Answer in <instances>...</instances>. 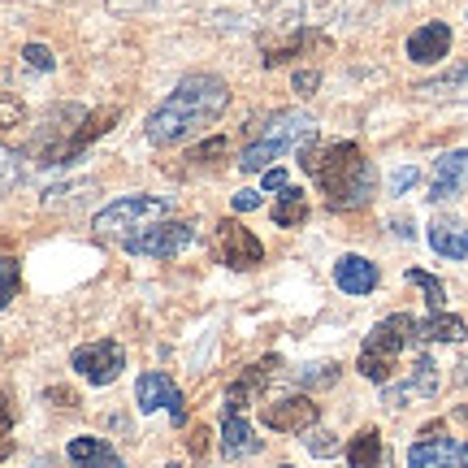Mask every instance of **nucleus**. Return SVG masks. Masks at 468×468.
Masks as SVG:
<instances>
[{"mask_svg":"<svg viewBox=\"0 0 468 468\" xmlns=\"http://www.w3.org/2000/svg\"><path fill=\"white\" fill-rule=\"evenodd\" d=\"M226 104H230L226 79H218V74H191V79H183V83L165 96V104L148 117L144 134H148V144H156V148H174V144H183L186 134L213 126V122L226 113Z\"/></svg>","mask_w":468,"mask_h":468,"instance_id":"obj_1","label":"nucleus"},{"mask_svg":"<svg viewBox=\"0 0 468 468\" xmlns=\"http://www.w3.org/2000/svg\"><path fill=\"white\" fill-rule=\"evenodd\" d=\"M303 174L321 186L325 204L335 213H356L373 200V186H378V174L365 161L360 144L351 139H338V144H308L300 152Z\"/></svg>","mask_w":468,"mask_h":468,"instance_id":"obj_2","label":"nucleus"},{"mask_svg":"<svg viewBox=\"0 0 468 468\" xmlns=\"http://www.w3.org/2000/svg\"><path fill=\"white\" fill-rule=\"evenodd\" d=\"M308 144H317V122L303 113V109H278V113H269L261 139L243 148L239 169L243 174H265L269 161H278L286 152H303Z\"/></svg>","mask_w":468,"mask_h":468,"instance_id":"obj_3","label":"nucleus"},{"mask_svg":"<svg viewBox=\"0 0 468 468\" xmlns=\"http://www.w3.org/2000/svg\"><path fill=\"white\" fill-rule=\"evenodd\" d=\"M412 343H420L417 317H408V313H395V317H386V321H378V325H373V335H368L365 347H360V360H356V368L365 373L368 382L390 386L399 351L412 347Z\"/></svg>","mask_w":468,"mask_h":468,"instance_id":"obj_4","label":"nucleus"},{"mask_svg":"<svg viewBox=\"0 0 468 468\" xmlns=\"http://www.w3.org/2000/svg\"><path fill=\"white\" fill-rule=\"evenodd\" d=\"M156 221H169V200L165 196H126V200L109 204L104 213H96L91 230L101 239H131V234L148 230Z\"/></svg>","mask_w":468,"mask_h":468,"instance_id":"obj_5","label":"nucleus"},{"mask_svg":"<svg viewBox=\"0 0 468 468\" xmlns=\"http://www.w3.org/2000/svg\"><path fill=\"white\" fill-rule=\"evenodd\" d=\"M191 243H196V226H186V221H156L148 230L122 239V248L131 256H156V261H169V256L186 251Z\"/></svg>","mask_w":468,"mask_h":468,"instance_id":"obj_6","label":"nucleus"},{"mask_svg":"<svg viewBox=\"0 0 468 468\" xmlns=\"http://www.w3.org/2000/svg\"><path fill=\"white\" fill-rule=\"evenodd\" d=\"M69 368L91 386H113L122 378V368H126V351L113 338H96V343H87V347L69 356Z\"/></svg>","mask_w":468,"mask_h":468,"instance_id":"obj_7","label":"nucleus"},{"mask_svg":"<svg viewBox=\"0 0 468 468\" xmlns=\"http://www.w3.org/2000/svg\"><path fill=\"white\" fill-rule=\"evenodd\" d=\"M442 425H425L408 452V468H468V442L464 438H438Z\"/></svg>","mask_w":468,"mask_h":468,"instance_id":"obj_8","label":"nucleus"},{"mask_svg":"<svg viewBox=\"0 0 468 468\" xmlns=\"http://www.w3.org/2000/svg\"><path fill=\"white\" fill-rule=\"evenodd\" d=\"M218 256H221V265L248 273V269H256L265 261V243H261L248 226H239L234 218H226V221H218Z\"/></svg>","mask_w":468,"mask_h":468,"instance_id":"obj_9","label":"nucleus"},{"mask_svg":"<svg viewBox=\"0 0 468 468\" xmlns=\"http://www.w3.org/2000/svg\"><path fill=\"white\" fill-rule=\"evenodd\" d=\"M261 420H265V430H273V434H308L321 420V403H313L308 395H286L278 403H265Z\"/></svg>","mask_w":468,"mask_h":468,"instance_id":"obj_10","label":"nucleus"},{"mask_svg":"<svg viewBox=\"0 0 468 468\" xmlns=\"http://www.w3.org/2000/svg\"><path fill=\"white\" fill-rule=\"evenodd\" d=\"M134 399H139V412H156V408H169V420L174 425H186V399L183 390L174 386V378L165 373H144L139 382H134Z\"/></svg>","mask_w":468,"mask_h":468,"instance_id":"obj_11","label":"nucleus"},{"mask_svg":"<svg viewBox=\"0 0 468 468\" xmlns=\"http://www.w3.org/2000/svg\"><path fill=\"white\" fill-rule=\"evenodd\" d=\"M278 365H282L278 356H265V360H256V365L243 368V378H234L230 390H226V412H239V417H243V408L265 395V386L273 382V368Z\"/></svg>","mask_w":468,"mask_h":468,"instance_id":"obj_12","label":"nucleus"},{"mask_svg":"<svg viewBox=\"0 0 468 468\" xmlns=\"http://www.w3.org/2000/svg\"><path fill=\"white\" fill-rule=\"evenodd\" d=\"M430 399V395H438V365H434V356H425L420 351L417 356V365H412V378L399 386H382V403L386 408H403L408 399Z\"/></svg>","mask_w":468,"mask_h":468,"instance_id":"obj_13","label":"nucleus"},{"mask_svg":"<svg viewBox=\"0 0 468 468\" xmlns=\"http://www.w3.org/2000/svg\"><path fill=\"white\" fill-rule=\"evenodd\" d=\"M460 191H468V148L460 152H442L434 161V186H430V196L425 200H455Z\"/></svg>","mask_w":468,"mask_h":468,"instance_id":"obj_14","label":"nucleus"},{"mask_svg":"<svg viewBox=\"0 0 468 468\" xmlns=\"http://www.w3.org/2000/svg\"><path fill=\"white\" fill-rule=\"evenodd\" d=\"M117 122V109H101V113H87L83 122H79V131H69V139L61 144V152L52 156V165H74L79 156H83L87 148H91V139H101L109 126Z\"/></svg>","mask_w":468,"mask_h":468,"instance_id":"obj_15","label":"nucleus"},{"mask_svg":"<svg viewBox=\"0 0 468 468\" xmlns=\"http://www.w3.org/2000/svg\"><path fill=\"white\" fill-rule=\"evenodd\" d=\"M335 282H338V291H347V295H373V291H378V282H382V273H378V265H373V261H365V256L347 251V256H338Z\"/></svg>","mask_w":468,"mask_h":468,"instance_id":"obj_16","label":"nucleus"},{"mask_svg":"<svg viewBox=\"0 0 468 468\" xmlns=\"http://www.w3.org/2000/svg\"><path fill=\"white\" fill-rule=\"evenodd\" d=\"M452 52V27L447 22H425L420 31L408 35V57L417 61V66H434Z\"/></svg>","mask_w":468,"mask_h":468,"instance_id":"obj_17","label":"nucleus"},{"mask_svg":"<svg viewBox=\"0 0 468 468\" xmlns=\"http://www.w3.org/2000/svg\"><path fill=\"white\" fill-rule=\"evenodd\" d=\"M347 468H390V447H386V438L373 425H365L360 434L351 438Z\"/></svg>","mask_w":468,"mask_h":468,"instance_id":"obj_18","label":"nucleus"},{"mask_svg":"<svg viewBox=\"0 0 468 468\" xmlns=\"http://www.w3.org/2000/svg\"><path fill=\"white\" fill-rule=\"evenodd\" d=\"M256 452H261V438L251 434V425L239 412H226V420H221V455L226 460H248Z\"/></svg>","mask_w":468,"mask_h":468,"instance_id":"obj_19","label":"nucleus"},{"mask_svg":"<svg viewBox=\"0 0 468 468\" xmlns=\"http://www.w3.org/2000/svg\"><path fill=\"white\" fill-rule=\"evenodd\" d=\"M430 248L447 261H468V226L455 218H438L430 226Z\"/></svg>","mask_w":468,"mask_h":468,"instance_id":"obj_20","label":"nucleus"},{"mask_svg":"<svg viewBox=\"0 0 468 468\" xmlns=\"http://www.w3.org/2000/svg\"><path fill=\"white\" fill-rule=\"evenodd\" d=\"M66 455H69V464L74 468H117L122 464L104 438H69Z\"/></svg>","mask_w":468,"mask_h":468,"instance_id":"obj_21","label":"nucleus"},{"mask_svg":"<svg viewBox=\"0 0 468 468\" xmlns=\"http://www.w3.org/2000/svg\"><path fill=\"white\" fill-rule=\"evenodd\" d=\"M417 335H420V343H464L468 325L455 313H430L425 321H417Z\"/></svg>","mask_w":468,"mask_h":468,"instance_id":"obj_22","label":"nucleus"},{"mask_svg":"<svg viewBox=\"0 0 468 468\" xmlns=\"http://www.w3.org/2000/svg\"><path fill=\"white\" fill-rule=\"evenodd\" d=\"M417 91L430 96V101H468V61L447 69V74H438V79H425Z\"/></svg>","mask_w":468,"mask_h":468,"instance_id":"obj_23","label":"nucleus"},{"mask_svg":"<svg viewBox=\"0 0 468 468\" xmlns=\"http://www.w3.org/2000/svg\"><path fill=\"white\" fill-rule=\"evenodd\" d=\"M273 221H278V226H303V221H308V200H303V191L300 186H286L282 191V200L273 204Z\"/></svg>","mask_w":468,"mask_h":468,"instance_id":"obj_24","label":"nucleus"},{"mask_svg":"<svg viewBox=\"0 0 468 468\" xmlns=\"http://www.w3.org/2000/svg\"><path fill=\"white\" fill-rule=\"evenodd\" d=\"M408 282L420 286V295L430 303V313H442V303H447V286L438 282L434 273H425V269H408Z\"/></svg>","mask_w":468,"mask_h":468,"instance_id":"obj_25","label":"nucleus"},{"mask_svg":"<svg viewBox=\"0 0 468 468\" xmlns=\"http://www.w3.org/2000/svg\"><path fill=\"white\" fill-rule=\"evenodd\" d=\"M22 169H27V156H22V152L0 148V196L22 183Z\"/></svg>","mask_w":468,"mask_h":468,"instance_id":"obj_26","label":"nucleus"},{"mask_svg":"<svg viewBox=\"0 0 468 468\" xmlns=\"http://www.w3.org/2000/svg\"><path fill=\"white\" fill-rule=\"evenodd\" d=\"M295 382L300 386H335L338 382V365L335 360H321V365H303V368H295Z\"/></svg>","mask_w":468,"mask_h":468,"instance_id":"obj_27","label":"nucleus"},{"mask_svg":"<svg viewBox=\"0 0 468 468\" xmlns=\"http://www.w3.org/2000/svg\"><path fill=\"white\" fill-rule=\"evenodd\" d=\"M17 282H22V269H17L14 256H0V308H9V300L17 295Z\"/></svg>","mask_w":468,"mask_h":468,"instance_id":"obj_28","label":"nucleus"},{"mask_svg":"<svg viewBox=\"0 0 468 468\" xmlns=\"http://www.w3.org/2000/svg\"><path fill=\"white\" fill-rule=\"evenodd\" d=\"M226 148H230V139H208V144H200V148H191L186 152V161H191V165L200 169V165H213V161H218V156H226Z\"/></svg>","mask_w":468,"mask_h":468,"instance_id":"obj_29","label":"nucleus"},{"mask_svg":"<svg viewBox=\"0 0 468 468\" xmlns=\"http://www.w3.org/2000/svg\"><path fill=\"white\" fill-rule=\"evenodd\" d=\"M303 447H308L313 455H321V460H330V455H338V438H335V434H325V430H308Z\"/></svg>","mask_w":468,"mask_h":468,"instance_id":"obj_30","label":"nucleus"},{"mask_svg":"<svg viewBox=\"0 0 468 468\" xmlns=\"http://www.w3.org/2000/svg\"><path fill=\"white\" fill-rule=\"evenodd\" d=\"M22 117H27L22 101H17V96H9V91H0V131H14Z\"/></svg>","mask_w":468,"mask_h":468,"instance_id":"obj_31","label":"nucleus"},{"mask_svg":"<svg viewBox=\"0 0 468 468\" xmlns=\"http://www.w3.org/2000/svg\"><path fill=\"white\" fill-rule=\"evenodd\" d=\"M9 434H14V403H9V395H0V460L14 452Z\"/></svg>","mask_w":468,"mask_h":468,"instance_id":"obj_32","label":"nucleus"},{"mask_svg":"<svg viewBox=\"0 0 468 468\" xmlns=\"http://www.w3.org/2000/svg\"><path fill=\"white\" fill-rule=\"evenodd\" d=\"M22 61L31 69H39V74H48V69L57 66V61H52V48H44V44H27V48H22Z\"/></svg>","mask_w":468,"mask_h":468,"instance_id":"obj_33","label":"nucleus"},{"mask_svg":"<svg viewBox=\"0 0 468 468\" xmlns=\"http://www.w3.org/2000/svg\"><path fill=\"white\" fill-rule=\"evenodd\" d=\"M417 178H420V169H417V165H399L395 174H390V183H386V191H390V196H403L408 186H417Z\"/></svg>","mask_w":468,"mask_h":468,"instance_id":"obj_34","label":"nucleus"},{"mask_svg":"<svg viewBox=\"0 0 468 468\" xmlns=\"http://www.w3.org/2000/svg\"><path fill=\"white\" fill-rule=\"evenodd\" d=\"M317 87H321V69H300L295 74V91L300 96H317Z\"/></svg>","mask_w":468,"mask_h":468,"instance_id":"obj_35","label":"nucleus"},{"mask_svg":"<svg viewBox=\"0 0 468 468\" xmlns=\"http://www.w3.org/2000/svg\"><path fill=\"white\" fill-rule=\"evenodd\" d=\"M261 208V191H239L234 196V213H256Z\"/></svg>","mask_w":468,"mask_h":468,"instance_id":"obj_36","label":"nucleus"},{"mask_svg":"<svg viewBox=\"0 0 468 468\" xmlns=\"http://www.w3.org/2000/svg\"><path fill=\"white\" fill-rule=\"evenodd\" d=\"M186 447H191V455H204V447H208V430H191V438H186Z\"/></svg>","mask_w":468,"mask_h":468,"instance_id":"obj_37","label":"nucleus"},{"mask_svg":"<svg viewBox=\"0 0 468 468\" xmlns=\"http://www.w3.org/2000/svg\"><path fill=\"white\" fill-rule=\"evenodd\" d=\"M265 191H286V174H282V169H265Z\"/></svg>","mask_w":468,"mask_h":468,"instance_id":"obj_38","label":"nucleus"},{"mask_svg":"<svg viewBox=\"0 0 468 468\" xmlns=\"http://www.w3.org/2000/svg\"><path fill=\"white\" fill-rule=\"evenodd\" d=\"M31 468H61V460L57 455H39V460H31Z\"/></svg>","mask_w":468,"mask_h":468,"instance_id":"obj_39","label":"nucleus"},{"mask_svg":"<svg viewBox=\"0 0 468 468\" xmlns=\"http://www.w3.org/2000/svg\"><path fill=\"white\" fill-rule=\"evenodd\" d=\"M395 234H399V239H412V234H417V230H412V221H395Z\"/></svg>","mask_w":468,"mask_h":468,"instance_id":"obj_40","label":"nucleus"},{"mask_svg":"<svg viewBox=\"0 0 468 468\" xmlns=\"http://www.w3.org/2000/svg\"><path fill=\"white\" fill-rule=\"evenodd\" d=\"M455 386H468V360H460V365H455Z\"/></svg>","mask_w":468,"mask_h":468,"instance_id":"obj_41","label":"nucleus"},{"mask_svg":"<svg viewBox=\"0 0 468 468\" xmlns=\"http://www.w3.org/2000/svg\"><path fill=\"white\" fill-rule=\"evenodd\" d=\"M282 468H295V464H282Z\"/></svg>","mask_w":468,"mask_h":468,"instance_id":"obj_42","label":"nucleus"},{"mask_svg":"<svg viewBox=\"0 0 468 468\" xmlns=\"http://www.w3.org/2000/svg\"><path fill=\"white\" fill-rule=\"evenodd\" d=\"M390 5H399V0H390Z\"/></svg>","mask_w":468,"mask_h":468,"instance_id":"obj_43","label":"nucleus"},{"mask_svg":"<svg viewBox=\"0 0 468 468\" xmlns=\"http://www.w3.org/2000/svg\"><path fill=\"white\" fill-rule=\"evenodd\" d=\"M117 468H122V464H117Z\"/></svg>","mask_w":468,"mask_h":468,"instance_id":"obj_44","label":"nucleus"}]
</instances>
